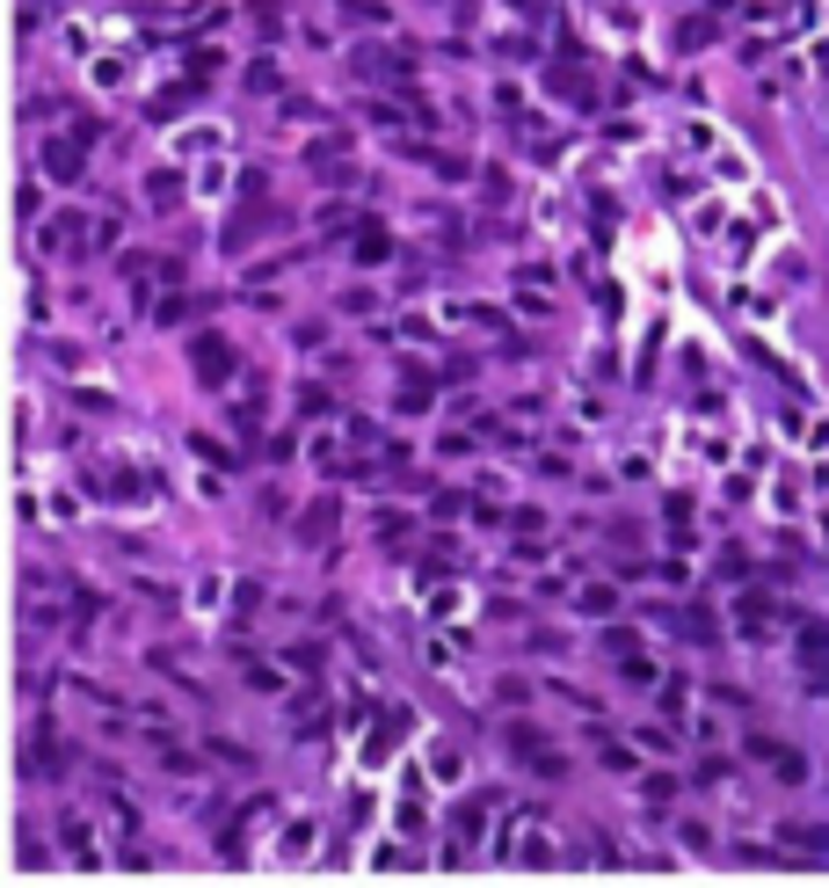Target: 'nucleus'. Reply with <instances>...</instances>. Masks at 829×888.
<instances>
[{
    "label": "nucleus",
    "instance_id": "nucleus-1",
    "mask_svg": "<svg viewBox=\"0 0 829 888\" xmlns=\"http://www.w3.org/2000/svg\"><path fill=\"white\" fill-rule=\"evenodd\" d=\"M510 750H517L538 780H560V772H568V758H560V750L546 743V729H532V721H517V729H510Z\"/></svg>",
    "mask_w": 829,
    "mask_h": 888
},
{
    "label": "nucleus",
    "instance_id": "nucleus-2",
    "mask_svg": "<svg viewBox=\"0 0 829 888\" xmlns=\"http://www.w3.org/2000/svg\"><path fill=\"white\" fill-rule=\"evenodd\" d=\"M190 365H197V379H204V386H225L241 357H233V343H225V335H190Z\"/></svg>",
    "mask_w": 829,
    "mask_h": 888
},
{
    "label": "nucleus",
    "instance_id": "nucleus-3",
    "mask_svg": "<svg viewBox=\"0 0 829 888\" xmlns=\"http://www.w3.org/2000/svg\"><path fill=\"white\" fill-rule=\"evenodd\" d=\"M44 248H52V255H87V248H95V227H87V211H59L52 227H44Z\"/></svg>",
    "mask_w": 829,
    "mask_h": 888
},
{
    "label": "nucleus",
    "instance_id": "nucleus-4",
    "mask_svg": "<svg viewBox=\"0 0 829 888\" xmlns=\"http://www.w3.org/2000/svg\"><path fill=\"white\" fill-rule=\"evenodd\" d=\"M270 227H284V211H270V205H248L241 219H225V233H219V248L225 255H241L248 241H255V233H270Z\"/></svg>",
    "mask_w": 829,
    "mask_h": 888
},
{
    "label": "nucleus",
    "instance_id": "nucleus-5",
    "mask_svg": "<svg viewBox=\"0 0 829 888\" xmlns=\"http://www.w3.org/2000/svg\"><path fill=\"white\" fill-rule=\"evenodd\" d=\"M335 524H343V503H335V495H321V503H306V518H298V540H306V546H328Z\"/></svg>",
    "mask_w": 829,
    "mask_h": 888
},
{
    "label": "nucleus",
    "instance_id": "nucleus-6",
    "mask_svg": "<svg viewBox=\"0 0 829 888\" xmlns=\"http://www.w3.org/2000/svg\"><path fill=\"white\" fill-rule=\"evenodd\" d=\"M81 146L87 139H52V146H44V175H52V182H81V175H87Z\"/></svg>",
    "mask_w": 829,
    "mask_h": 888
},
{
    "label": "nucleus",
    "instance_id": "nucleus-7",
    "mask_svg": "<svg viewBox=\"0 0 829 888\" xmlns=\"http://www.w3.org/2000/svg\"><path fill=\"white\" fill-rule=\"evenodd\" d=\"M430 401H437V379H430V372H400V386H393V408H400V416H422Z\"/></svg>",
    "mask_w": 829,
    "mask_h": 888
},
{
    "label": "nucleus",
    "instance_id": "nucleus-8",
    "mask_svg": "<svg viewBox=\"0 0 829 888\" xmlns=\"http://www.w3.org/2000/svg\"><path fill=\"white\" fill-rule=\"evenodd\" d=\"M306 168L321 175V182H349V160H343V139H313V146H306Z\"/></svg>",
    "mask_w": 829,
    "mask_h": 888
},
{
    "label": "nucleus",
    "instance_id": "nucleus-9",
    "mask_svg": "<svg viewBox=\"0 0 829 888\" xmlns=\"http://www.w3.org/2000/svg\"><path fill=\"white\" fill-rule=\"evenodd\" d=\"M349 255H357V262H364V270H379V262H386V255H393V233H386V227H379V219H364V227H357V248H349Z\"/></svg>",
    "mask_w": 829,
    "mask_h": 888
},
{
    "label": "nucleus",
    "instance_id": "nucleus-10",
    "mask_svg": "<svg viewBox=\"0 0 829 888\" xmlns=\"http://www.w3.org/2000/svg\"><path fill=\"white\" fill-rule=\"evenodd\" d=\"M546 87H553V95H568V103H583V109L597 103V81H589L583 66H553V73H546Z\"/></svg>",
    "mask_w": 829,
    "mask_h": 888
},
{
    "label": "nucleus",
    "instance_id": "nucleus-11",
    "mask_svg": "<svg viewBox=\"0 0 829 888\" xmlns=\"http://www.w3.org/2000/svg\"><path fill=\"white\" fill-rule=\"evenodd\" d=\"M676 634H684V641H699V648H713V641H721V619H713L706 605H684V612H676Z\"/></svg>",
    "mask_w": 829,
    "mask_h": 888
},
{
    "label": "nucleus",
    "instance_id": "nucleus-12",
    "mask_svg": "<svg viewBox=\"0 0 829 888\" xmlns=\"http://www.w3.org/2000/svg\"><path fill=\"white\" fill-rule=\"evenodd\" d=\"M349 66H357V81H386V73H400V59L379 52V44H357V52H349Z\"/></svg>",
    "mask_w": 829,
    "mask_h": 888
},
{
    "label": "nucleus",
    "instance_id": "nucleus-13",
    "mask_svg": "<svg viewBox=\"0 0 829 888\" xmlns=\"http://www.w3.org/2000/svg\"><path fill=\"white\" fill-rule=\"evenodd\" d=\"M786 845H794V853L829 859V823H786Z\"/></svg>",
    "mask_w": 829,
    "mask_h": 888
},
{
    "label": "nucleus",
    "instance_id": "nucleus-14",
    "mask_svg": "<svg viewBox=\"0 0 829 888\" xmlns=\"http://www.w3.org/2000/svg\"><path fill=\"white\" fill-rule=\"evenodd\" d=\"M146 197H154V211H175V205H182V175L154 168V175H146Z\"/></svg>",
    "mask_w": 829,
    "mask_h": 888
},
{
    "label": "nucleus",
    "instance_id": "nucleus-15",
    "mask_svg": "<svg viewBox=\"0 0 829 888\" xmlns=\"http://www.w3.org/2000/svg\"><path fill=\"white\" fill-rule=\"evenodd\" d=\"M487 802H495V794H481V802H466L459 816H451V830H459V845H473V837H481V823H487Z\"/></svg>",
    "mask_w": 829,
    "mask_h": 888
},
{
    "label": "nucleus",
    "instance_id": "nucleus-16",
    "mask_svg": "<svg viewBox=\"0 0 829 888\" xmlns=\"http://www.w3.org/2000/svg\"><path fill=\"white\" fill-rule=\"evenodd\" d=\"M575 605H583L589 619H611V612H619V591H611V583H589V591L575 597Z\"/></svg>",
    "mask_w": 829,
    "mask_h": 888
},
{
    "label": "nucleus",
    "instance_id": "nucleus-17",
    "mask_svg": "<svg viewBox=\"0 0 829 888\" xmlns=\"http://www.w3.org/2000/svg\"><path fill=\"white\" fill-rule=\"evenodd\" d=\"M335 8H343V22H357V30H379V22H386L379 0H335Z\"/></svg>",
    "mask_w": 829,
    "mask_h": 888
},
{
    "label": "nucleus",
    "instance_id": "nucleus-18",
    "mask_svg": "<svg viewBox=\"0 0 829 888\" xmlns=\"http://www.w3.org/2000/svg\"><path fill=\"white\" fill-rule=\"evenodd\" d=\"M743 634H772V597H743Z\"/></svg>",
    "mask_w": 829,
    "mask_h": 888
},
{
    "label": "nucleus",
    "instance_id": "nucleus-19",
    "mask_svg": "<svg viewBox=\"0 0 829 888\" xmlns=\"http://www.w3.org/2000/svg\"><path fill=\"white\" fill-rule=\"evenodd\" d=\"M190 95H197V81H190V87H160L146 109H154V117H182V103H190Z\"/></svg>",
    "mask_w": 829,
    "mask_h": 888
},
{
    "label": "nucleus",
    "instance_id": "nucleus-20",
    "mask_svg": "<svg viewBox=\"0 0 829 888\" xmlns=\"http://www.w3.org/2000/svg\"><path fill=\"white\" fill-rule=\"evenodd\" d=\"M772 772H778L786 786H800V780H808V758H800V750H778V758H772Z\"/></svg>",
    "mask_w": 829,
    "mask_h": 888
},
{
    "label": "nucleus",
    "instance_id": "nucleus-21",
    "mask_svg": "<svg viewBox=\"0 0 829 888\" xmlns=\"http://www.w3.org/2000/svg\"><path fill=\"white\" fill-rule=\"evenodd\" d=\"M800 662H808V670H815V662H829V627H808V634H800Z\"/></svg>",
    "mask_w": 829,
    "mask_h": 888
},
{
    "label": "nucleus",
    "instance_id": "nucleus-22",
    "mask_svg": "<svg viewBox=\"0 0 829 888\" xmlns=\"http://www.w3.org/2000/svg\"><path fill=\"white\" fill-rule=\"evenodd\" d=\"M248 15H255V30H262V36H276V30H284V8H276V0H248Z\"/></svg>",
    "mask_w": 829,
    "mask_h": 888
},
{
    "label": "nucleus",
    "instance_id": "nucleus-23",
    "mask_svg": "<svg viewBox=\"0 0 829 888\" xmlns=\"http://www.w3.org/2000/svg\"><path fill=\"white\" fill-rule=\"evenodd\" d=\"M676 44H684V52H699V44H713V22L699 15V22H684V30H676Z\"/></svg>",
    "mask_w": 829,
    "mask_h": 888
},
{
    "label": "nucleus",
    "instance_id": "nucleus-24",
    "mask_svg": "<svg viewBox=\"0 0 829 888\" xmlns=\"http://www.w3.org/2000/svg\"><path fill=\"white\" fill-rule=\"evenodd\" d=\"M197 299H160V328H175V321H190Z\"/></svg>",
    "mask_w": 829,
    "mask_h": 888
},
{
    "label": "nucleus",
    "instance_id": "nucleus-25",
    "mask_svg": "<svg viewBox=\"0 0 829 888\" xmlns=\"http://www.w3.org/2000/svg\"><path fill=\"white\" fill-rule=\"evenodd\" d=\"M298 408H306V416H328V386H298Z\"/></svg>",
    "mask_w": 829,
    "mask_h": 888
},
{
    "label": "nucleus",
    "instance_id": "nucleus-26",
    "mask_svg": "<svg viewBox=\"0 0 829 888\" xmlns=\"http://www.w3.org/2000/svg\"><path fill=\"white\" fill-rule=\"evenodd\" d=\"M248 87H255V95H270V87H276V66H270V59H255V66H248Z\"/></svg>",
    "mask_w": 829,
    "mask_h": 888
},
{
    "label": "nucleus",
    "instance_id": "nucleus-27",
    "mask_svg": "<svg viewBox=\"0 0 829 888\" xmlns=\"http://www.w3.org/2000/svg\"><path fill=\"white\" fill-rule=\"evenodd\" d=\"M778 750H786V743H778V735H749V758H757V765H772Z\"/></svg>",
    "mask_w": 829,
    "mask_h": 888
},
{
    "label": "nucleus",
    "instance_id": "nucleus-28",
    "mask_svg": "<svg viewBox=\"0 0 829 888\" xmlns=\"http://www.w3.org/2000/svg\"><path fill=\"white\" fill-rule=\"evenodd\" d=\"M605 648H611V656L626 662V656H633V634H626V627H605Z\"/></svg>",
    "mask_w": 829,
    "mask_h": 888
},
{
    "label": "nucleus",
    "instance_id": "nucleus-29",
    "mask_svg": "<svg viewBox=\"0 0 829 888\" xmlns=\"http://www.w3.org/2000/svg\"><path fill=\"white\" fill-rule=\"evenodd\" d=\"M510 8H517V15H546V0H510Z\"/></svg>",
    "mask_w": 829,
    "mask_h": 888
}]
</instances>
